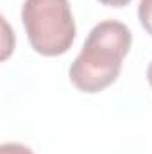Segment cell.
<instances>
[{"mask_svg":"<svg viewBox=\"0 0 152 154\" xmlns=\"http://www.w3.org/2000/svg\"><path fill=\"white\" fill-rule=\"evenodd\" d=\"M131 45L132 34L122 22L104 20L97 23L68 70L70 81L84 93L106 90L118 79Z\"/></svg>","mask_w":152,"mask_h":154,"instance_id":"1","label":"cell"},{"mask_svg":"<svg viewBox=\"0 0 152 154\" xmlns=\"http://www.w3.org/2000/svg\"><path fill=\"white\" fill-rule=\"evenodd\" d=\"M22 22L31 47L41 56L66 54L75 41V20L68 0H25Z\"/></svg>","mask_w":152,"mask_h":154,"instance_id":"2","label":"cell"},{"mask_svg":"<svg viewBox=\"0 0 152 154\" xmlns=\"http://www.w3.org/2000/svg\"><path fill=\"white\" fill-rule=\"evenodd\" d=\"M138 18H140L141 27L152 36V0H140Z\"/></svg>","mask_w":152,"mask_h":154,"instance_id":"3","label":"cell"},{"mask_svg":"<svg viewBox=\"0 0 152 154\" xmlns=\"http://www.w3.org/2000/svg\"><path fill=\"white\" fill-rule=\"evenodd\" d=\"M0 154H34L29 147H25L23 143H18V142H7V143H2L0 147Z\"/></svg>","mask_w":152,"mask_h":154,"instance_id":"4","label":"cell"},{"mask_svg":"<svg viewBox=\"0 0 152 154\" xmlns=\"http://www.w3.org/2000/svg\"><path fill=\"white\" fill-rule=\"evenodd\" d=\"M102 5H109V7H125L131 0H99Z\"/></svg>","mask_w":152,"mask_h":154,"instance_id":"5","label":"cell"},{"mask_svg":"<svg viewBox=\"0 0 152 154\" xmlns=\"http://www.w3.org/2000/svg\"><path fill=\"white\" fill-rule=\"evenodd\" d=\"M147 81H149V84H150V88H152V63L147 68Z\"/></svg>","mask_w":152,"mask_h":154,"instance_id":"6","label":"cell"}]
</instances>
